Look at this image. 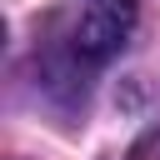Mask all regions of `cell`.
<instances>
[{
  "mask_svg": "<svg viewBox=\"0 0 160 160\" xmlns=\"http://www.w3.org/2000/svg\"><path fill=\"white\" fill-rule=\"evenodd\" d=\"M130 25H135V5L130 0H85L75 10L70 30H65V50L80 65H100L125 45Z\"/></svg>",
  "mask_w": 160,
  "mask_h": 160,
  "instance_id": "6da1fadb",
  "label": "cell"
}]
</instances>
